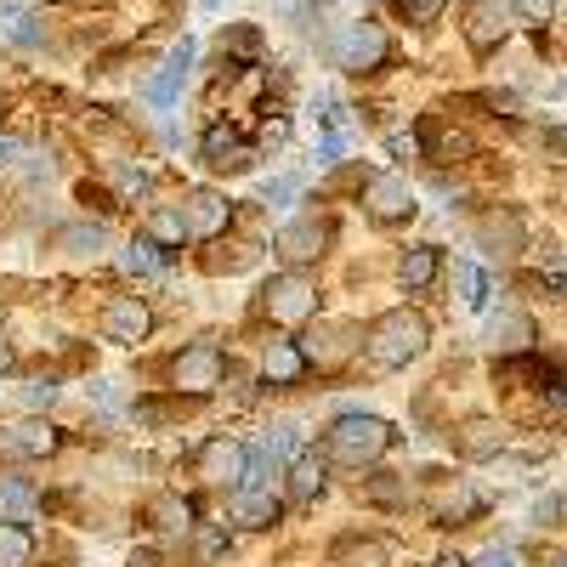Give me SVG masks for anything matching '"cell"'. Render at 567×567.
Listing matches in <instances>:
<instances>
[{
	"label": "cell",
	"instance_id": "7a4b0ae2",
	"mask_svg": "<svg viewBox=\"0 0 567 567\" xmlns=\"http://www.w3.org/2000/svg\"><path fill=\"white\" fill-rule=\"evenodd\" d=\"M392 425L381 414H341L336 425H329V454H336L341 465H369V460H381L392 449Z\"/></svg>",
	"mask_w": 567,
	"mask_h": 567
},
{
	"label": "cell",
	"instance_id": "f1b7e54d",
	"mask_svg": "<svg viewBox=\"0 0 567 567\" xmlns=\"http://www.w3.org/2000/svg\"><path fill=\"white\" fill-rule=\"evenodd\" d=\"M148 239L154 245H182L187 239V216L182 210H154L148 216Z\"/></svg>",
	"mask_w": 567,
	"mask_h": 567
},
{
	"label": "cell",
	"instance_id": "6da1fadb",
	"mask_svg": "<svg viewBox=\"0 0 567 567\" xmlns=\"http://www.w3.org/2000/svg\"><path fill=\"white\" fill-rule=\"evenodd\" d=\"M420 352H425V318L409 312V307L386 312L381 323L369 329V363H374V369H403V363H414Z\"/></svg>",
	"mask_w": 567,
	"mask_h": 567
},
{
	"label": "cell",
	"instance_id": "836d02e7",
	"mask_svg": "<svg viewBox=\"0 0 567 567\" xmlns=\"http://www.w3.org/2000/svg\"><path fill=\"white\" fill-rule=\"evenodd\" d=\"M227 556V528H199V561H221Z\"/></svg>",
	"mask_w": 567,
	"mask_h": 567
},
{
	"label": "cell",
	"instance_id": "5b68a950",
	"mask_svg": "<svg viewBox=\"0 0 567 567\" xmlns=\"http://www.w3.org/2000/svg\"><path fill=\"white\" fill-rule=\"evenodd\" d=\"M221 374H227V363H221V352L216 347H187L176 363H171V381H176V392H194V398H205V392H216L221 386Z\"/></svg>",
	"mask_w": 567,
	"mask_h": 567
},
{
	"label": "cell",
	"instance_id": "5bb4252c",
	"mask_svg": "<svg viewBox=\"0 0 567 567\" xmlns=\"http://www.w3.org/2000/svg\"><path fill=\"white\" fill-rule=\"evenodd\" d=\"M233 523L239 528H267L278 523V499L267 488H233Z\"/></svg>",
	"mask_w": 567,
	"mask_h": 567
},
{
	"label": "cell",
	"instance_id": "7c38bea8",
	"mask_svg": "<svg viewBox=\"0 0 567 567\" xmlns=\"http://www.w3.org/2000/svg\"><path fill=\"white\" fill-rule=\"evenodd\" d=\"M103 329H109V341H120V347H136V341L154 329V312H148V301L120 296V301H109V318H103Z\"/></svg>",
	"mask_w": 567,
	"mask_h": 567
},
{
	"label": "cell",
	"instance_id": "681fc988",
	"mask_svg": "<svg viewBox=\"0 0 567 567\" xmlns=\"http://www.w3.org/2000/svg\"><path fill=\"white\" fill-rule=\"evenodd\" d=\"M216 7H221V0H205V12H216Z\"/></svg>",
	"mask_w": 567,
	"mask_h": 567
},
{
	"label": "cell",
	"instance_id": "b9f144b4",
	"mask_svg": "<svg viewBox=\"0 0 567 567\" xmlns=\"http://www.w3.org/2000/svg\"><path fill=\"white\" fill-rule=\"evenodd\" d=\"M386 148H392V154H409V159H414V154H420V136H403V131H398V136L386 142Z\"/></svg>",
	"mask_w": 567,
	"mask_h": 567
},
{
	"label": "cell",
	"instance_id": "d6986e66",
	"mask_svg": "<svg viewBox=\"0 0 567 567\" xmlns=\"http://www.w3.org/2000/svg\"><path fill=\"white\" fill-rule=\"evenodd\" d=\"M528 341H534V323H528L523 312H505V318L488 323V347H494V352H523Z\"/></svg>",
	"mask_w": 567,
	"mask_h": 567
},
{
	"label": "cell",
	"instance_id": "bcb514c9",
	"mask_svg": "<svg viewBox=\"0 0 567 567\" xmlns=\"http://www.w3.org/2000/svg\"><path fill=\"white\" fill-rule=\"evenodd\" d=\"M131 567H154V556H148V550H136V556H131Z\"/></svg>",
	"mask_w": 567,
	"mask_h": 567
},
{
	"label": "cell",
	"instance_id": "603a6c76",
	"mask_svg": "<svg viewBox=\"0 0 567 567\" xmlns=\"http://www.w3.org/2000/svg\"><path fill=\"white\" fill-rule=\"evenodd\" d=\"M398 278H403V290H425V284L437 278V245H414V250L403 256Z\"/></svg>",
	"mask_w": 567,
	"mask_h": 567
},
{
	"label": "cell",
	"instance_id": "7bdbcfd3",
	"mask_svg": "<svg viewBox=\"0 0 567 567\" xmlns=\"http://www.w3.org/2000/svg\"><path fill=\"white\" fill-rule=\"evenodd\" d=\"M545 148L567 159V131H561V125H550V131H545Z\"/></svg>",
	"mask_w": 567,
	"mask_h": 567
},
{
	"label": "cell",
	"instance_id": "44dd1931",
	"mask_svg": "<svg viewBox=\"0 0 567 567\" xmlns=\"http://www.w3.org/2000/svg\"><path fill=\"white\" fill-rule=\"evenodd\" d=\"M120 267L136 272V278H142V272H165V267H171V250L154 245V239H131V245L120 250Z\"/></svg>",
	"mask_w": 567,
	"mask_h": 567
},
{
	"label": "cell",
	"instance_id": "9c48e42d",
	"mask_svg": "<svg viewBox=\"0 0 567 567\" xmlns=\"http://www.w3.org/2000/svg\"><path fill=\"white\" fill-rule=\"evenodd\" d=\"M187 233L194 239H216V233H227V221H233V205H227V194H216V187H194V199H187Z\"/></svg>",
	"mask_w": 567,
	"mask_h": 567
},
{
	"label": "cell",
	"instance_id": "52a82bcc",
	"mask_svg": "<svg viewBox=\"0 0 567 567\" xmlns=\"http://www.w3.org/2000/svg\"><path fill=\"white\" fill-rule=\"evenodd\" d=\"M245 471H250V449H245V443L216 437V443L199 449V477H205V483H233V488H245Z\"/></svg>",
	"mask_w": 567,
	"mask_h": 567
},
{
	"label": "cell",
	"instance_id": "d6a6232c",
	"mask_svg": "<svg viewBox=\"0 0 567 567\" xmlns=\"http://www.w3.org/2000/svg\"><path fill=\"white\" fill-rule=\"evenodd\" d=\"M114 182H120V194H125V199H142V194L154 187V176H148V171H131V165H120V171H114Z\"/></svg>",
	"mask_w": 567,
	"mask_h": 567
},
{
	"label": "cell",
	"instance_id": "30bf717a",
	"mask_svg": "<svg viewBox=\"0 0 567 567\" xmlns=\"http://www.w3.org/2000/svg\"><path fill=\"white\" fill-rule=\"evenodd\" d=\"M505 34H511L505 0H471V12H465V40H471V52H494Z\"/></svg>",
	"mask_w": 567,
	"mask_h": 567
},
{
	"label": "cell",
	"instance_id": "1f68e13d",
	"mask_svg": "<svg viewBox=\"0 0 567 567\" xmlns=\"http://www.w3.org/2000/svg\"><path fill=\"white\" fill-rule=\"evenodd\" d=\"M301 194V176H272V182H261V199L267 205H290Z\"/></svg>",
	"mask_w": 567,
	"mask_h": 567
},
{
	"label": "cell",
	"instance_id": "4316f807",
	"mask_svg": "<svg viewBox=\"0 0 567 567\" xmlns=\"http://www.w3.org/2000/svg\"><path fill=\"white\" fill-rule=\"evenodd\" d=\"M0 34L18 40V45H40V29H34V18L18 7V0H0Z\"/></svg>",
	"mask_w": 567,
	"mask_h": 567
},
{
	"label": "cell",
	"instance_id": "83f0119b",
	"mask_svg": "<svg viewBox=\"0 0 567 567\" xmlns=\"http://www.w3.org/2000/svg\"><path fill=\"white\" fill-rule=\"evenodd\" d=\"M0 505L12 511V523H34L40 516V499H34L29 483H0Z\"/></svg>",
	"mask_w": 567,
	"mask_h": 567
},
{
	"label": "cell",
	"instance_id": "3957f363",
	"mask_svg": "<svg viewBox=\"0 0 567 567\" xmlns=\"http://www.w3.org/2000/svg\"><path fill=\"white\" fill-rule=\"evenodd\" d=\"M386 52H392V40H386V29H381V23H347V29L336 34V63H341L347 74L381 69V63H386Z\"/></svg>",
	"mask_w": 567,
	"mask_h": 567
},
{
	"label": "cell",
	"instance_id": "f546056e",
	"mask_svg": "<svg viewBox=\"0 0 567 567\" xmlns=\"http://www.w3.org/2000/svg\"><path fill=\"white\" fill-rule=\"evenodd\" d=\"M103 245H109V233H103L97 221H91V227H69V233H63V250H69V256H97Z\"/></svg>",
	"mask_w": 567,
	"mask_h": 567
},
{
	"label": "cell",
	"instance_id": "d4e9b609",
	"mask_svg": "<svg viewBox=\"0 0 567 567\" xmlns=\"http://www.w3.org/2000/svg\"><path fill=\"white\" fill-rule=\"evenodd\" d=\"M154 528L187 534V528H194V505H187L182 494H159V499H154Z\"/></svg>",
	"mask_w": 567,
	"mask_h": 567
},
{
	"label": "cell",
	"instance_id": "f6af8a7d",
	"mask_svg": "<svg viewBox=\"0 0 567 567\" xmlns=\"http://www.w3.org/2000/svg\"><path fill=\"white\" fill-rule=\"evenodd\" d=\"M7 369H12V347H7V341H0V374H7Z\"/></svg>",
	"mask_w": 567,
	"mask_h": 567
},
{
	"label": "cell",
	"instance_id": "484cf974",
	"mask_svg": "<svg viewBox=\"0 0 567 567\" xmlns=\"http://www.w3.org/2000/svg\"><path fill=\"white\" fill-rule=\"evenodd\" d=\"M454 284H460V301H465L471 312L488 307V272H483L477 261H460V267H454Z\"/></svg>",
	"mask_w": 567,
	"mask_h": 567
},
{
	"label": "cell",
	"instance_id": "277c9868",
	"mask_svg": "<svg viewBox=\"0 0 567 567\" xmlns=\"http://www.w3.org/2000/svg\"><path fill=\"white\" fill-rule=\"evenodd\" d=\"M261 301H267V312L278 318V323H307L312 312H318V290L301 278V272H284V278H272L267 290H261Z\"/></svg>",
	"mask_w": 567,
	"mask_h": 567
},
{
	"label": "cell",
	"instance_id": "4dcf8cb0",
	"mask_svg": "<svg viewBox=\"0 0 567 567\" xmlns=\"http://www.w3.org/2000/svg\"><path fill=\"white\" fill-rule=\"evenodd\" d=\"M58 392H63V386L40 374V381H23V392H18V398H23V409H34V414H40V409H52V403H58Z\"/></svg>",
	"mask_w": 567,
	"mask_h": 567
},
{
	"label": "cell",
	"instance_id": "ab89813d",
	"mask_svg": "<svg viewBox=\"0 0 567 567\" xmlns=\"http://www.w3.org/2000/svg\"><path fill=\"white\" fill-rule=\"evenodd\" d=\"M256 45H261V34H256V29H233V52H245V58H250Z\"/></svg>",
	"mask_w": 567,
	"mask_h": 567
},
{
	"label": "cell",
	"instance_id": "8992f818",
	"mask_svg": "<svg viewBox=\"0 0 567 567\" xmlns=\"http://www.w3.org/2000/svg\"><path fill=\"white\" fill-rule=\"evenodd\" d=\"M363 205H369V216L374 221H409L420 205H414V194H409V182L403 176H392V171H381V176H369V194H363Z\"/></svg>",
	"mask_w": 567,
	"mask_h": 567
},
{
	"label": "cell",
	"instance_id": "4fadbf2b",
	"mask_svg": "<svg viewBox=\"0 0 567 567\" xmlns=\"http://www.w3.org/2000/svg\"><path fill=\"white\" fill-rule=\"evenodd\" d=\"M261 374H267L272 386H290V381H301V374H307V352L296 341H272L267 358H261Z\"/></svg>",
	"mask_w": 567,
	"mask_h": 567
},
{
	"label": "cell",
	"instance_id": "8d00e7d4",
	"mask_svg": "<svg viewBox=\"0 0 567 567\" xmlns=\"http://www.w3.org/2000/svg\"><path fill=\"white\" fill-rule=\"evenodd\" d=\"M358 567H386V545H358Z\"/></svg>",
	"mask_w": 567,
	"mask_h": 567
},
{
	"label": "cell",
	"instance_id": "8fae6325",
	"mask_svg": "<svg viewBox=\"0 0 567 567\" xmlns=\"http://www.w3.org/2000/svg\"><path fill=\"white\" fill-rule=\"evenodd\" d=\"M187 69H194V40H182L176 52L165 58V69L148 80V103L165 114V109H176V97H182V85H187Z\"/></svg>",
	"mask_w": 567,
	"mask_h": 567
},
{
	"label": "cell",
	"instance_id": "ba28073f",
	"mask_svg": "<svg viewBox=\"0 0 567 567\" xmlns=\"http://www.w3.org/2000/svg\"><path fill=\"white\" fill-rule=\"evenodd\" d=\"M199 154H205V165H216V171H250L256 165V148L233 131V125H210L205 131V142H199Z\"/></svg>",
	"mask_w": 567,
	"mask_h": 567
},
{
	"label": "cell",
	"instance_id": "cb8c5ba5",
	"mask_svg": "<svg viewBox=\"0 0 567 567\" xmlns=\"http://www.w3.org/2000/svg\"><path fill=\"white\" fill-rule=\"evenodd\" d=\"M34 561V534L23 523H0V567H29Z\"/></svg>",
	"mask_w": 567,
	"mask_h": 567
},
{
	"label": "cell",
	"instance_id": "f35d334b",
	"mask_svg": "<svg viewBox=\"0 0 567 567\" xmlns=\"http://www.w3.org/2000/svg\"><path fill=\"white\" fill-rule=\"evenodd\" d=\"M369 499H386V505H392V499H403V488L386 483V477H374V483H369Z\"/></svg>",
	"mask_w": 567,
	"mask_h": 567
},
{
	"label": "cell",
	"instance_id": "ee69618b",
	"mask_svg": "<svg viewBox=\"0 0 567 567\" xmlns=\"http://www.w3.org/2000/svg\"><path fill=\"white\" fill-rule=\"evenodd\" d=\"M23 148H18V142H0V165H7V159H18Z\"/></svg>",
	"mask_w": 567,
	"mask_h": 567
},
{
	"label": "cell",
	"instance_id": "e0dca14e",
	"mask_svg": "<svg viewBox=\"0 0 567 567\" xmlns=\"http://www.w3.org/2000/svg\"><path fill=\"white\" fill-rule=\"evenodd\" d=\"M477 233H483V245H494V250H523V216L516 210H488L477 221Z\"/></svg>",
	"mask_w": 567,
	"mask_h": 567
},
{
	"label": "cell",
	"instance_id": "7dc6e473",
	"mask_svg": "<svg viewBox=\"0 0 567 567\" xmlns=\"http://www.w3.org/2000/svg\"><path fill=\"white\" fill-rule=\"evenodd\" d=\"M437 567H465V561H460V556H443V561H437Z\"/></svg>",
	"mask_w": 567,
	"mask_h": 567
},
{
	"label": "cell",
	"instance_id": "c3c4849f",
	"mask_svg": "<svg viewBox=\"0 0 567 567\" xmlns=\"http://www.w3.org/2000/svg\"><path fill=\"white\" fill-rule=\"evenodd\" d=\"M550 567H567V550H556V556H550Z\"/></svg>",
	"mask_w": 567,
	"mask_h": 567
},
{
	"label": "cell",
	"instance_id": "ffe728a7",
	"mask_svg": "<svg viewBox=\"0 0 567 567\" xmlns=\"http://www.w3.org/2000/svg\"><path fill=\"white\" fill-rule=\"evenodd\" d=\"M58 443H63V437H58V425H52V420H40V414L23 420L18 432H12V449H18V454H34V460H40V454H52Z\"/></svg>",
	"mask_w": 567,
	"mask_h": 567
},
{
	"label": "cell",
	"instance_id": "2e32d148",
	"mask_svg": "<svg viewBox=\"0 0 567 567\" xmlns=\"http://www.w3.org/2000/svg\"><path fill=\"white\" fill-rule=\"evenodd\" d=\"M499 449H505V432H499L494 420H465L460 425V454L465 460H494Z\"/></svg>",
	"mask_w": 567,
	"mask_h": 567
},
{
	"label": "cell",
	"instance_id": "d590c367",
	"mask_svg": "<svg viewBox=\"0 0 567 567\" xmlns=\"http://www.w3.org/2000/svg\"><path fill=\"white\" fill-rule=\"evenodd\" d=\"M516 12H523L528 23H550V12H556V0H516Z\"/></svg>",
	"mask_w": 567,
	"mask_h": 567
},
{
	"label": "cell",
	"instance_id": "60d3db41",
	"mask_svg": "<svg viewBox=\"0 0 567 567\" xmlns=\"http://www.w3.org/2000/svg\"><path fill=\"white\" fill-rule=\"evenodd\" d=\"M477 567H516V556L494 545V550H483V556H477Z\"/></svg>",
	"mask_w": 567,
	"mask_h": 567
},
{
	"label": "cell",
	"instance_id": "9a60e30c",
	"mask_svg": "<svg viewBox=\"0 0 567 567\" xmlns=\"http://www.w3.org/2000/svg\"><path fill=\"white\" fill-rule=\"evenodd\" d=\"M318 250H323V227H318V221L278 227V256H284V261H312Z\"/></svg>",
	"mask_w": 567,
	"mask_h": 567
},
{
	"label": "cell",
	"instance_id": "ac0fdd59",
	"mask_svg": "<svg viewBox=\"0 0 567 567\" xmlns=\"http://www.w3.org/2000/svg\"><path fill=\"white\" fill-rule=\"evenodd\" d=\"M347 352H352V341H347V323H323L318 336H312V347H307V363H318V369H336V363H347Z\"/></svg>",
	"mask_w": 567,
	"mask_h": 567
},
{
	"label": "cell",
	"instance_id": "e575fe53",
	"mask_svg": "<svg viewBox=\"0 0 567 567\" xmlns=\"http://www.w3.org/2000/svg\"><path fill=\"white\" fill-rule=\"evenodd\" d=\"M545 398H550V409L556 414H567V374L556 369V374H545Z\"/></svg>",
	"mask_w": 567,
	"mask_h": 567
},
{
	"label": "cell",
	"instance_id": "74e56055",
	"mask_svg": "<svg viewBox=\"0 0 567 567\" xmlns=\"http://www.w3.org/2000/svg\"><path fill=\"white\" fill-rule=\"evenodd\" d=\"M97 403H103V409L114 414V409L125 403V398H120V381H97Z\"/></svg>",
	"mask_w": 567,
	"mask_h": 567
},
{
	"label": "cell",
	"instance_id": "7402d4cb",
	"mask_svg": "<svg viewBox=\"0 0 567 567\" xmlns=\"http://www.w3.org/2000/svg\"><path fill=\"white\" fill-rule=\"evenodd\" d=\"M323 477H329V465H323V454H301L296 465H290V494L296 499H312V494H323Z\"/></svg>",
	"mask_w": 567,
	"mask_h": 567
}]
</instances>
